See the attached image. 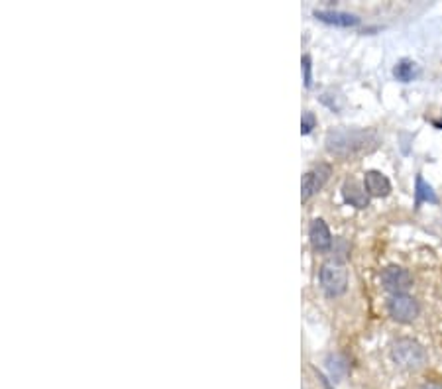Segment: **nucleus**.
I'll use <instances>...</instances> for the list:
<instances>
[{"instance_id": "nucleus-7", "label": "nucleus", "mask_w": 442, "mask_h": 389, "mask_svg": "<svg viewBox=\"0 0 442 389\" xmlns=\"http://www.w3.org/2000/svg\"><path fill=\"white\" fill-rule=\"evenodd\" d=\"M309 240L317 252H329L332 248V234L331 228L326 227L323 218H314L309 227Z\"/></svg>"}, {"instance_id": "nucleus-12", "label": "nucleus", "mask_w": 442, "mask_h": 389, "mask_svg": "<svg viewBox=\"0 0 442 389\" xmlns=\"http://www.w3.org/2000/svg\"><path fill=\"white\" fill-rule=\"evenodd\" d=\"M326 370H329V373H331V378L334 381L344 380L348 376V370H350L348 358L342 356V354H331L326 358Z\"/></svg>"}, {"instance_id": "nucleus-16", "label": "nucleus", "mask_w": 442, "mask_h": 389, "mask_svg": "<svg viewBox=\"0 0 442 389\" xmlns=\"http://www.w3.org/2000/svg\"><path fill=\"white\" fill-rule=\"evenodd\" d=\"M314 373H317V380L321 381V385H323V389H332V388H331V383H329V380L324 378V376H323V373H321V371L314 370Z\"/></svg>"}, {"instance_id": "nucleus-9", "label": "nucleus", "mask_w": 442, "mask_h": 389, "mask_svg": "<svg viewBox=\"0 0 442 389\" xmlns=\"http://www.w3.org/2000/svg\"><path fill=\"white\" fill-rule=\"evenodd\" d=\"M342 199L348 203L350 207L356 208H368L369 207V195L364 185L358 181H346L342 185Z\"/></svg>"}, {"instance_id": "nucleus-5", "label": "nucleus", "mask_w": 442, "mask_h": 389, "mask_svg": "<svg viewBox=\"0 0 442 389\" xmlns=\"http://www.w3.org/2000/svg\"><path fill=\"white\" fill-rule=\"evenodd\" d=\"M331 163H319V165H314L313 169H309V172L305 173L303 183H301V199H303V203L323 189L324 185L329 183V179H331Z\"/></svg>"}, {"instance_id": "nucleus-10", "label": "nucleus", "mask_w": 442, "mask_h": 389, "mask_svg": "<svg viewBox=\"0 0 442 389\" xmlns=\"http://www.w3.org/2000/svg\"><path fill=\"white\" fill-rule=\"evenodd\" d=\"M364 187L368 191L369 197H387L391 193V183L381 172H372L364 173Z\"/></svg>"}, {"instance_id": "nucleus-2", "label": "nucleus", "mask_w": 442, "mask_h": 389, "mask_svg": "<svg viewBox=\"0 0 442 389\" xmlns=\"http://www.w3.org/2000/svg\"><path fill=\"white\" fill-rule=\"evenodd\" d=\"M391 360L407 371L421 370L426 364V350L413 338H397L391 344Z\"/></svg>"}, {"instance_id": "nucleus-15", "label": "nucleus", "mask_w": 442, "mask_h": 389, "mask_svg": "<svg viewBox=\"0 0 442 389\" xmlns=\"http://www.w3.org/2000/svg\"><path fill=\"white\" fill-rule=\"evenodd\" d=\"M314 126H317V116H314L313 112H305L303 118H301V134L303 136L311 134Z\"/></svg>"}, {"instance_id": "nucleus-17", "label": "nucleus", "mask_w": 442, "mask_h": 389, "mask_svg": "<svg viewBox=\"0 0 442 389\" xmlns=\"http://www.w3.org/2000/svg\"><path fill=\"white\" fill-rule=\"evenodd\" d=\"M419 389H442V383H436V381H429V383H423Z\"/></svg>"}, {"instance_id": "nucleus-13", "label": "nucleus", "mask_w": 442, "mask_h": 389, "mask_svg": "<svg viewBox=\"0 0 442 389\" xmlns=\"http://www.w3.org/2000/svg\"><path fill=\"white\" fill-rule=\"evenodd\" d=\"M417 75H419V69H417V64L411 61V59H401L393 67V77H395L397 81L411 83Z\"/></svg>"}, {"instance_id": "nucleus-1", "label": "nucleus", "mask_w": 442, "mask_h": 389, "mask_svg": "<svg viewBox=\"0 0 442 389\" xmlns=\"http://www.w3.org/2000/svg\"><path fill=\"white\" fill-rule=\"evenodd\" d=\"M379 136L372 128H334L324 138L326 152L334 157H354L376 150Z\"/></svg>"}, {"instance_id": "nucleus-3", "label": "nucleus", "mask_w": 442, "mask_h": 389, "mask_svg": "<svg viewBox=\"0 0 442 389\" xmlns=\"http://www.w3.org/2000/svg\"><path fill=\"white\" fill-rule=\"evenodd\" d=\"M319 280H321V287L329 297H340L348 289V270L338 260L323 263Z\"/></svg>"}, {"instance_id": "nucleus-8", "label": "nucleus", "mask_w": 442, "mask_h": 389, "mask_svg": "<svg viewBox=\"0 0 442 389\" xmlns=\"http://www.w3.org/2000/svg\"><path fill=\"white\" fill-rule=\"evenodd\" d=\"M313 16L317 20L324 22V24H331V26L338 28H354L360 24V18L356 14H350V12H338V10H314Z\"/></svg>"}, {"instance_id": "nucleus-14", "label": "nucleus", "mask_w": 442, "mask_h": 389, "mask_svg": "<svg viewBox=\"0 0 442 389\" xmlns=\"http://www.w3.org/2000/svg\"><path fill=\"white\" fill-rule=\"evenodd\" d=\"M301 65H303L305 87L309 89V87L313 85V65H311V55H303V59H301Z\"/></svg>"}, {"instance_id": "nucleus-4", "label": "nucleus", "mask_w": 442, "mask_h": 389, "mask_svg": "<svg viewBox=\"0 0 442 389\" xmlns=\"http://www.w3.org/2000/svg\"><path fill=\"white\" fill-rule=\"evenodd\" d=\"M387 311H389V317L393 318V321L409 325V323H413L415 318L419 317L421 307H419V303L411 295L403 293V295H391V299L387 301Z\"/></svg>"}, {"instance_id": "nucleus-6", "label": "nucleus", "mask_w": 442, "mask_h": 389, "mask_svg": "<svg viewBox=\"0 0 442 389\" xmlns=\"http://www.w3.org/2000/svg\"><path fill=\"white\" fill-rule=\"evenodd\" d=\"M381 285L383 289L389 291L391 295H403L407 291L411 289L413 285V277L411 273L399 268V265H389L381 272Z\"/></svg>"}, {"instance_id": "nucleus-11", "label": "nucleus", "mask_w": 442, "mask_h": 389, "mask_svg": "<svg viewBox=\"0 0 442 389\" xmlns=\"http://www.w3.org/2000/svg\"><path fill=\"white\" fill-rule=\"evenodd\" d=\"M423 203H433L438 205V195L434 193V189L424 181L423 175H417L415 179V207L419 208Z\"/></svg>"}]
</instances>
